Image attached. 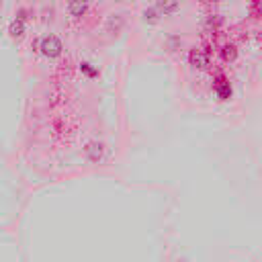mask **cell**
Segmentation results:
<instances>
[{"label":"cell","instance_id":"cell-1","mask_svg":"<svg viewBox=\"0 0 262 262\" xmlns=\"http://www.w3.org/2000/svg\"><path fill=\"white\" fill-rule=\"evenodd\" d=\"M0 262H29L20 244L4 233H0Z\"/></svg>","mask_w":262,"mask_h":262},{"label":"cell","instance_id":"cell-5","mask_svg":"<svg viewBox=\"0 0 262 262\" xmlns=\"http://www.w3.org/2000/svg\"><path fill=\"white\" fill-rule=\"evenodd\" d=\"M215 90H217V94H219L221 100H227V98L231 96V86H229V82L223 80V78H219V80L215 82Z\"/></svg>","mask_w":262,"mask_h":262},{"label":"cell","instance_id":"cell-8","mask_svg":"<svg viewBox=\"0 0 262 262\" xmlns=\"http://www.w3.org/2000/svg\"><path fill=\"white\" fill-rule=\"evenodd\" d=\"M143 18L149 20V23H156V20H158V8H147V10H143Z\"/></svg>","mask_w":262,"mask_h":262},{"label":"cell","instance_id":"cell-9","mask_svg":"<svg viewBox=\"0 0 262 262\" xmlns=\"http://www.w3.org/2000/svg\"><path fill=\"white\" fill-rule=\"evenodd\" d=\"M221 53H223V59H227V61L229 59H235V47L233 45H225Z\"/></svg>","mask_w":262,"mask_h":262},{"label":"cell","instance_id":"cell-6","mask_svg":"<svg viewBox=\"0 0 262 262\" xmlns=\"http://www.w3.org/2000/svg\"><path fill=\"white\" fill-rule=\"evenodd\" d=\"M180 6V0H158V10L164 14H172L176 12Z\"/></svg>","mask_w":262,"mask_h":262},{"label":"cell","instance_id":"cell-3","mask_svg":"<svg viewBox=\"0 0 262 262\" xmlns=\"http://www.w3.org/2000/svg\"><path fill=\"white\" fill-rule=\"evenodd\" d=\"M88 4H90V0H70V4H68V12H70L74 18H80V16L86 14Z\"/></svg>","mask_w":262,"mask_h":262},{"label":"cell","instance_id":"cell-2","mask_svg":"<svg viewBox=\"0 0 262 262\" xmlns=\"http://www.w3.org/2000/svg\"><path fill=\"white\" fill-rule=\"evenodd\" d=\"M61 41L55 37V35H47L41 39V51L47 55V57H57L61 53Z\"/></svg>","mask_w":262,"mask_h":262},{"label":"cell","instance_id":"cell-7","mask_svg":"<svg viewBox=\"0 0 262 262\" xmlns=\"http://www.w3.org/2000/svg\"><path fill=\"white\" fill-rule=\"evenodd\" d=\"M23 31H25V20L16 16V18H14L12 23H10V27H8V33H10V37L18 39V37L23 35Z\"/></svg>","mask_w":262,"mask_h":262},{"label":"cell","instance_id":"cell-4","mask_svg":"<svg viewBox=\"0 0 262 262\" xmlns=\"http://www.w3.org/2000/svg\"><path fill=\"white\" fill-rule=\"evenodd\" d=\"M207 53L203 51V49H192L190 51V63L194 66V68H205L207 66Z\"/></svg>","mask_w":262,"mask_h":262}]
</instances>
